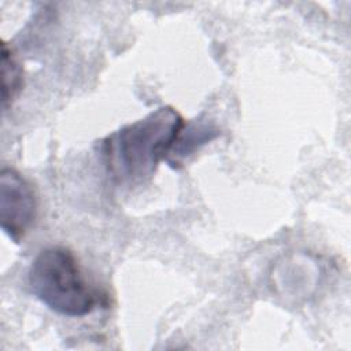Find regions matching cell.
Returning a JSON list of instances; mask_svg holds the SVG:
<instances>
[{
  "label": "cell",
  "instance_id": "6da1fadb",
  "mask_svg": "<svg viewBox=\"0 0 351 351\" xmlns=\"http://www.w3.org/2000/svg\"><path fill=\"white\" fill-rule=\"evenodd\" d=\"M184 126L181 114L163 106L107 136L104 158L112 180L128 186L149 180L171 152Z\"/></svg>",
  "mask_w": 351,
  "mask_h": 351
},
{
  "label": "cell",
  "instance_id": "7a4b0ae2",
  "mask_svg": "<svg viewBox=\"0 0 351 351\" xmlns=\"http://www.w3.org/2000/svg\"><path fill=\"white\" fill-rule=\"evenodd\" d=\"M27 282L43 304L66 317H84L99 303L97 291L84 278L75 255L66 247L40 251L30 265Z\"/></svg>",
  "mask_w": 351,
  "mask_h": 351
},
{
  "label": "cell",
  "instance_id": "3957f363",
  "mask_svg": "<svg viewBox=\"0 0 351 351\" xmlns=\"http://www.w3.org/2000/svg\"><path fill=\"white\" fill-rule=\"evenodd\" d=\"M37 197L30 182L11 167L0 173V221L4 233L18 243L34 223Z\"/></svg>",
  "mask_w": 351,
  "mask_h": 351
},
{
  "label": "cell",
  "instance_id": "277c9868",
  "mask_svg": "<svg viewBox=\"0 0 351 351\" xmlns=\"http://www.w3.org/2000/svg\"><path fill=\"white\" fill-rule=\"evenodd\" d=\"M22 86V69L12 55L8 45L1 43V100L3 106L7 107L8 103L16 97Z\"/></svg>",
  "mask_w": 351,
  "mask_h": 351
}]
</instances>
